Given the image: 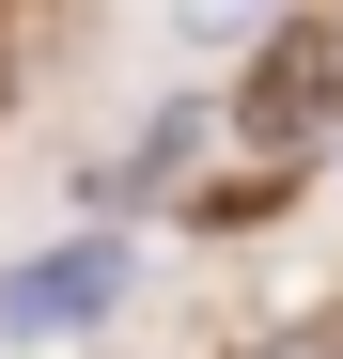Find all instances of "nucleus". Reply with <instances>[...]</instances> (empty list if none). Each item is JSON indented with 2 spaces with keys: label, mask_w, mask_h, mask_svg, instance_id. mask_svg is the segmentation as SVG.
<instances>
[{
  "label": "nucleus",
  "mask_w": 343,
  "mask_h": 359,
  "mask_svg": "<svg viewBox=\"0 0 343 359\" xmlns=\"http://www.w3.org/2000/svg\"><path fill=\"white\" fill-rule=\"evenodd\" d=\"M125 250H109V234H63V250H16L0 266V344H78V328H109L125 313Z\"/></svg>",
  "instance_id": "1"
},
{
  "label": "nucleus",
  "mask_w": 343,
  "mask_h": 359,
  "mask_svg": "<svg viewBox=\"0 0 343 359\" xmlns=\"http://www.w3.org/2000/svg\"><path fill=\"white\" fill-rule=\"evenodd\" d=\"M234 126H250V141H328V126H343V32H265Z\"/></svg>",
  "instance_id": "2"
},
{
  "label": "nucleus",
  "mask_w": 343,
  "mask_h": 359,
  "mask_svg": "<svg viewBox=\"0 0 343 359\" xmlns=\"http://www.w3.org/2000/svg\"><path fill=\"white\" fill-rule=\"evenodd\" d=\"M156 16H172V32H265L281 0H156Z\"/></svg>",
  "instance_id": "3"
},
{
  "label": "nucleus",
  "mask_w": 343,
  "mask_h": 359,
  "mask_svg": "<svg viewBox=\"0 0 343 359\" xmlns=\"http://www.w3.org/2000/svg\"><path fill=\"white\" fill-rule=\"evenodd\" d=\"M297 359H343V344H297Z\"/></svg>",
  "instance_id": "4"
}]
</instances>
